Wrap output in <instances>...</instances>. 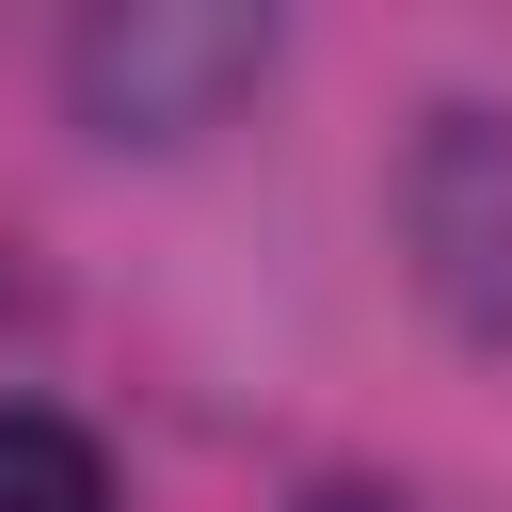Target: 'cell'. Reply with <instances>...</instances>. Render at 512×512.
Returning a JSON list of instances; mask_svg holds the SVG:
<instances>
[{
	"mask_svg": "<svg viewBox=\"0 0 512 512\" xmlns=\"http://www.w3.org/2000/svg\"><path fill=\"white\" fill-rule=\"evenodd\" d=\"M400 272L432 304V336L512 352V112L496 96H432L400 128Z\"/></svg>",
	"mask_w": 512,
	"mask_h": 512,
	"instance_id": "2",
	"label": "cell"
},
{
	"mask_svg": "<svg viewBox=\"0 0 512 512\" xmlns=\"http://www.w3.org/2000/svg\"><path fill=\"white\" fill-rule=\"evenodd\" d=\"M272 80V16L240 0H96L64 32V112L96 144H208Z\"/></svg>",
	"mask_w": 512,
	"mask_h": 512,
	"instance_id": "1",
	"label": "cell"
},
{
	"mask_svg": "<svg viewBox=\"0 0 512 512\" xmlns=\"http://www.w3.org/2000/svg\"><path fill=\"white\" fill-rule=\"evenodd\" d=\"M0 512H112V464H96V432H80V416H32V400H0Z\"/></svg>",
	"mask_w": 512,
	"mask_h": 512,
	"instance_id": "3",
	"label": "cell"
},
{
	"mask_svg": "<svg viewBox=\"0 0 512 512\" xmlns=\"http://www.w3.org/2000/svg\"><path fill=\"white\" fill-rule=\"evenodd\" d=\"M304 512H384V496H352V480H336V496H304Z\"/></svg>",
	"mask_w": 512,
	"mask_h": 512,
	"instance_id": "4",
	"label": "cell"
}]
</instances>
